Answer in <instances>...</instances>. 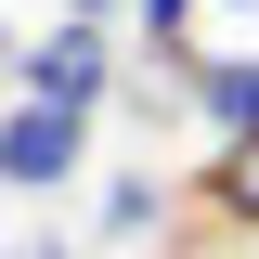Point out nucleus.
<instances>
[{
	"label": "nucleus",
	"mask_w": 259,
	"mask_h": 259,
	"mask_svg": "<svg viewBox=\"0 0 259 259\" xmlns=\"http://www.w3.org/2000/svg\"><path fill=\"white\" fill-rule=\"evenodd\" d=\"M78 156H91V117H78V104L13 91V117H0V194H65V182H78Z\"/></svg>",
	"instance_id": "nucleus-1"
},
{
	"label": "nucleus",
	"mask_w": 259,
	"mask_h": 259,
	"mask_svg": "<svg viewBox=\"0 0 259 259\" xmlns=\"http://www.w3.org/2000/svg\"><path fill=\"white\" fill-rule=\"evenodd\" d=\"M13 91H39V104H78V117H91V104H104V26H91V13H65L52 39H26Z\"/></svg>",
	"instance_id": "nucleus-2"
},
{
	"label": "nucleus",
	"mask_w": 259,
	"mask_h": 259,
	"mask_svg": "<svg viewBox=\"0 0 259 259\" xmlns=\"http://www.w3.org/2000/svg\"><path fill=\"white\" fill-rule=\"evenodd\" d=\"M182 91L207 104L221 130H259V65H246V52H194V65H182Z\"/></svg>",
	"instance_id": "nucleus-3"
},
{
	"label": "nucleus",
	"mask_w": 259,
	"mask_h": 259,
	"mask_svg": "<svg viewBox=\"0 0 259 259\" xmlns=\"http://www.w3.org/2000/svg\"><path fill=\"white\" fill-rule=\"evenodd\" d=\"M207 221H233V233L259 221V130H221V156H207Z\"/></svg>",
	"instance_id": "nucleus-4"
},
{
	"label": "nucleus",
	"mask_w": 259,
	"mask_h": 259,
	"mask_svg": "<svg viewBox=\"0 0 259 259\" xmlns=\"http://www.w3.org/2000/svg\"><path fill=\"white\" fill-rule=\"evenodd\" d=\"M182 26H194V0H143V39H156V52H182ZM194 65V52H182Z\"/></svg>",
	"instance_id": "nucleus-5"
},
{
	"label": "nucleus",
	"mask_w": 259,
	"mask_h": 259,
	"mask_svg": "<svg viewBox=\"0 0 259 259\" xmlns=\"http://www.w3.org/2000/svg\"><path fill=\"white\" fill-rule=\"evenodd\" d=\"M65 13H91V26H104V0H65Z\"/></svg>",
	"instance_id": "nucleus-6"
},
{
	"label": "nucleus",
	"mask_w": 259,
	"mask_h": 259,
	"mask_svg": "<svg viewBox=\"0 0 259 259\" xmlns=\"http://www.w3.org/2000/svg\"><path fill=\"white\" fill-rule=\"evenodd\" d=\"M13 259H65V246H13Z\"/></svg>",
	"instance_id": "nucleus-7"
},
{
	"label": "nucleus",
	"mask_w": 259,
	"mask_h": 259,
	"mask_svg": "<svg viewBox=\"0 0 259 259\" xmlns=\"http://www.w3.org/2000/svg\"><path fill=\"white\" fill-rule=\"evenodd\" d=\"M0 65H26V52H13V39H0Z\"/></svg>",
	"instance_id": "nucleus-8"
}]
</instances>
